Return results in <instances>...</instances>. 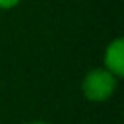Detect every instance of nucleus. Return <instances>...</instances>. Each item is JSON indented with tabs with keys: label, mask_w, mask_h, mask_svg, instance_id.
<instances>
[{
	"label": "nucleus",
	"mask_w": 124,
	"mask_h": 124,
	"mask_svg": "<svg viewBox=\"0 0 124 124\" xmlns=\"http://www.w3.org/2000/svg\"><path fill=\"white\" fill-rule=\"evenodd\" d=\"M116 81H118V78L112 76L107 68H93L85 74V78L81 81V91L87 101L103 103L114 93Z\"/></svg>",
	"instance_id": "1"
},
{
	"label": "nucleus",
	"mask_w": 124,
	"mask_h": 124,
	"mask_svg": "<svg viewBox=\"0 0 124 124\" xmlns=\"http://www.w3.org/2000/svg\"><path fill=\"white\" fill-rule=\"evenodd\" d=\"M103 62L112 76L116 78H122L124 76V39L122 37H116L112 43H108V46L105 48V56H103Z\"/></svg>",
	"instance_id": "2"
},
{
	"label": "nucleus",
	"mask_w": 124,
	"mask_h": 124,
	"mask_svg": "<svg viewBox=\"0 0 124 124\" xmlns=\"http://www.w3.org/2000/svg\"><path fill=\"white\" fill-rule=\"evenodd\" d=\"M19 4V0H0V10H12Z\"/></svg>",
	"instance_id": "3"
},
{
	"label": "nucleus",
	"mask_w": 124,
	"mask_h": 124,
	"mask_svg": "<svg viewBox=\"0 0 124 124\" xmlns=\"http://www.w3.org/2000/svg\"><path fill=\"white\" fill-rule=\"evenodd\" d=\"M27 124H48V122H27Z\"/></svg>",
	"instance_id": "4"
}]
</instances>
